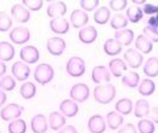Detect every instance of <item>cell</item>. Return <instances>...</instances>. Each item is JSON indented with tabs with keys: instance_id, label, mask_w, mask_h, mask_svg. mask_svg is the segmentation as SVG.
<instances>
[{
	"instance_id": "obj_1",
	"label": "cell",
	"mask_w": 158,
	"mask_h": 133,
	"mask_svg": "<svg viewBox=\"0 0 158 133\" xmlns=\"http://www.w3.org/2000/svg\"><path fill=\"white\" fill-rule=\"evenodd\" d=\"M93 96H94V99L99 104H108L116 97V87H114V85H112L110 82L101 84L94 88Z\"/></svg>"
},
{
	"instance_id": "obj_15",
	"label": "cell",
	"mask_w": 158,
	"mask_h": 133,
	"mask_svg": "<svg viewBox=\"0 0 158 133\" xmlns=\"http://www.w3.org/2000/svg\"><path fill=\"white\" fill-rule=\"evenodd\" d=\"M59 110L64 117H74L78 114L79 105L72 99H63L60 103Z\"/></svg>"
},
{
	"instance_id": "obj_29",
	"label": "cell",
	"mask_w": 158,
	"mask_h": 133,
	"mask_svg": "<svg viewBox=\"0 0 158 133\" xmlns=\"http://www.w3.org/2000/svg\"><path fill=\"white\" fill-rule=\"evenodd\" d=\"M150 109H151L150 103H148L146 99H139V100H136V103L134 104V109H133V111H134L135 117L142 119V117H145V116L148 115Z\"/></svg>"
},
{
	"instance_id": "obj_37",
	"label": "cell",
	"mask_w": 158,
	"mask_h": 133,
	"mask_svg": "<svg viewBox=\"0 0 158 133\" xmlns=\"http://www.w3.org/2000/svg\"><path fill=\"white\" fill-rule=\"evenodd\" d=\"M138 131L140 133H155L156 126L150 119H141L138 123Z\"/></svg>"
},
{
	"instance_id": "obj_23",
	"label": "cell",
	"mask_w": 158,
	"mask_h": 133,
	"mask_svg": "<svg viewBox=\"0 0 158 133\" xmlns=\"http://www.w3.org/2000/svg\"><path fill=\"white\" fill-rule=\"evenodd\" d=\"M15 57V46L9 41H0V61L9 62Z\"/></svg>"
},
{
	"instance_id": "obj_25",
	"label": "cell",
	"mask_w": 158,
	"mask_h": 133,
	"mask_svg": "<svg viewBox=\"0 0 158 133\" xmlns=\"http://www.w3.org/2000/svg\"><path fill=\"white\" fill-rule=\"evenodd\" d=\"M152 49H153V44L143 34L138 35V38L135 39V50H138L140 53H150Z\"/></svg>"
},
{
	"instance_id": "obj_28",
	"label": "cell",
	"mask_w": 158,
	"mask_h": 133,
	"mask_svg": "<svg viewBox=\"0 0 158 133\" xmlns=\"http://www.w3.org/2000/svg\"><path fill=\"white\" fill-rule=\"evenodd\" d=\"M123 122H124L123 115L118 114L117 111H110L106 115V125L111 130H118L123 125Z\"/></svg>"
},
{
	"instance_id": "obj_4",
	"label": "cell",
	"mask_w": 158,
	"mask_h": 133,
	"mask_svg": "<svg viewBox=\"0 0 158 133\" xmlns=\"http://www.w3.org/2000/svg\"><path fill=\"white\" fill-rule=\"evenodd\" d=\"M23 111H24V108L22 105L16 104V103H10V104H6L1 108L0 117L4 121H14L16 119H20V116L23 114Z\"/></svg>"
},
{
	"instance_id": "obj_33",
	"label": "cell",
	"mask_w": 158,
	"mask_h": 133,
	"mask_svg": "<svg viewBox=\"0 0 158 133\" xmlns=\"http://www.w3.org/2000/svg\"><path fill=\"white\" fill-rule=\"evenodd\" d=\"M37 93V86L31 82V81H26L23 85H21L20 95L23 99H32Z\"/></svg>"
},
{
	"instance_id": "obj_31",
	"label": "cell",
	"mask_w": 158,
	"mask_h": 133,
	"mask_svg": "<svg viewBox=\"0 0 158 133\" xmlns=\"http://www.w3.org/2000/svg\"><path fill=\"white\" fill-rule=\"evenodd\" d=\"M111 19V10L107 6H101L94 12V21L100 25L106 24Z\"/></svg>"
},
{
	"instance_id": "obj_27",
	"label": "cell",
	"mask_w": 158,
	"mask_h": 133,
	"mask_svg": "<svg viewBox=\"0 0 158 133\" xmlns=\"http://www.w3.org/2000/svg\"><path fill=\"white\" fill-rule=\"evenodd\" d=\"M114 109L120 115H129L131 114L133 109H134V104L131 102V99L129 98H122L114 104Z\"/></svg>"
},
{
	"instance_id": "obj_6",
	"label": "cell",
	"mask_w": 158,
	"mask_h": 133,
	"mask_svg": "<svg viewBox=\"0 0 158 133\" xmlns=\"http://www.w3.org/2000/svg\"><path fill=\"white\" fill-rule=\"evenodd\" d=\"M90 96V88L85 84H76L69 90V97L76 103H84Z\"/></svg>"
},
{
	"instance_id": "obj_10",
	"label": "cell",
	"mask_w": 158,
	"mask_h": 133,
	"mask_svg": "<svg viewBox=\"0 0 158 133\" xmlns=\"http://www.w3.org/2000/svg\"><path fill=\"white\" fill-rule=\"evenodd\" d=\"M11 73L12 76L15 77V80L19 81H26L29 76H31V68L28 64H26L22 61H17L14 63V65L11 67Z\"/></svg>"
},
{
	"instance_id": "obj_38",
	"label": "cell",
	"mask_w": 158,
	"mask_h": 133,
	"mask_svg": "<svg viewBox=\"0 0 158 133\" xmlns=\"http://www.w3.org/2000/svg\"><path fill=\"white\" fill-rule=\"evenodd\" d=\"M12 27V18L11 16L5 12V11H1L0 12V32L1 33H5V32H9Z\"/></svg>"
},
{
	"instance_id": "obj_34",
	"label": "cell",
	"mask_w": 158,
	"mask_h": 133,
	"mask_svg": "<svg viewBox=\"0 0 158 133\" xmlns=\"http://www.w3.org/2000/svg\"><path fill=\"white\" fill-rule=\"evenodd\" d=\"M142 16H143V12H142V9L141 7H139L136 5H131V6H129L128 9H127V18L129 22H131V23H138L141 21L142 18Z\"/></svg>"
},
{
	"instance_id": "obj_17",
	"label": "cell",
	"mask_w": 158,
	"mask_h": 133,
	"mask_svg": "<svg viewBox=\"0 0 158 133\" xmlns=\"http://www.w3.org/2000/svg\"><path fill=\"white\" fill-rule=\"evenodd\" d=\"M49 27H50V30L54 32L55 34L63 35V34H67L69 30V21L64 17L54 18L50 21Z\"/></svg>"
},
{
	"instance_id": "obj_5",
	"label": "cell",
	"mask_w": 158,
	"mask_h": 133,
	"mask_svg": "<svg viewBox=\"0 0 158 133\" xmlns=\"http://www.w3.org/2000/svg\"><path fill=\"white\" fill-rule=\"evenodd\" d=\"M31 30L27 27H15L14 29H11L9 38L11 40L12 44L15 45H24L31 40Z\"/></svg>"
},
{
	"instance_id": "obj_42",
	"label": "cell",
	"mask_w": 158,
	"mask_h": 133,
	"mask_svg": "<svg viewBox=\"0 0 158 133\" xmlns=\"http://www.w3.org/2000/svg\"><path fill=\"white\" fill-rule=\"evenodd\" d=\"M22 5L24 7H27L29 11H39L40 9L43 7L44 2L41 0H23Z\"/></svg>"
},
{
	"instance_id": "obj_13",
	"label": "cell",
	"mask_w": 158,
	"mask_h": 133,
	"mask_svg": "<svg viewBox=\"0 0 158 133\" xmlns=\"http://www.w3.org/2000/svg\"><path fill=\"white\" fill-rule=\"evenodd\" d=\"M89 22V16L85 11H83L81 9H77L73 10L71 16H69V23L73 28H83L88 24Z\"/></svg>"
},
{
	"instance_id": "obj_47",
	"label": "cell",
	"mask_w": 158,
	"mask_h": 133,
	"mask_svg": "<svg viewBox=\"0 0 158 133\" xmlns=\"http://www.w3.org/2000/svg\"><path fill=\"white\" fill-rule=\"evenodd\" d=\"M147 25L153 27V28H157L158 29V15L151 16L150 18L147 19Z\"/></svg>"
},
{
	"instance_id": "obj_35",
	"label": "cell",
	"mask_w": 158,
	"mask_h": 133,
	"mask_svg": "<svg viewBox=\"0 0 158 133\" xmlns=\"http://www.w3.org/2000/svg\"><path fill=\"white\" fill-rule=\"evenodd\" d=\"M9 133H26L27 131V123L22 119H16L14 121H10L7 126Z\"/></svg>"
},
{
	"instance_id": "obj_45",
	"label": "cell",
	"mask_w": 158,
	"mask_h": 133,
	"mask_svg": "<svg viewBox=\"0 0 158 133\" xmlns=\"http://www.w3.org/2000/svg\"><path fill=\"white\" fill-rule=\"evenodd\" d=\"M118 133H138V130L133 123H125L118 130Z\"/></svg>"
},
{
	"instance_id": "obj_24",
	"label": "cell",
	"mask_w": 158,
	"mask_h": 133,
	"mask_svg": "<svg viewBox=\"0 0 158 133\" xmlns=\"http://www.w3.org/2000/svg\"><path fill=\"white\" fill-rule=\"evenodd\" d=\"M122 50H123V46L114 38L107 39L103 44V51L108 56H118L122 52Z\"/></svg>"
},
{
	"instance_id": "obj_48",
	"label": "cell",
	"mask_w": 158,
	"mask_h": 133,
	"mask_svg": "<svg viewBox=\"0 0 158 133\" xmlns=\"http://www.w3.org/2000/svg\"><path fill=\"white\" fill-rule=\"evenodd\" d=\"M59 133H78V131H77V128H76L74 126L69 125V126H64V127H62V128L59 131Z\"/></svg>"
},
{
	"instance_id": "obj_21",
	"label": "cell",
	"mask_w": 158,
	"mask_h": 133,
	"mask_svg": "<svg viewBox=\"0 0 158 133\" xmlns=\"http://www.w3.org/2000/svg\"><path fill=\"white\" fill-rule=\"evenodd\" d=\"M48 122H49V127L52 131H60L62 127L66 126V117L60 111H52L48 117Z\"/></svg>"
},
{
	"instance_id": "obj_32",
	"label": "cell",
	"mask_w": 158,
	"mask_h": 133,
	"mask_svg": "<svg viewBox=\"0 0 158 133\" xmlns=\"http://www.w3.org/2000/svg\"><path fill=\"white\" fill-rule=\"evenodd\" d=\"M122 84L125 86V87H129V88H135L138 87L139 84H140V75L136 72H128L125 75L122 76Z\"/></svg>"
},
{
	"instance_id": "obj_51",
	"label": "cell",
	"mask_w": 158,
	"mask_h": 133,
	"mask_svg": "<svg viewBox=\"0 0 158 133\" xmlns=\"http://www.w3.org/2000/svg\"><path fill=\"white\" fill-rule=\"evenodd\" d=\"M131 2H133V5H136V6H139V5H145V4H146L145 0H133Z\"/></svg>"
},
{
	"instance_id": "obj_9",
	"label": "cell",
	"mask_w": 158,
	"mask_h": 133,
	"mask_svg": "<svg viewBox=\"0 0 158 133\" xmlns=\"http://www.w3.org/2000/svg\"><path fill=\"white\" fill-rule=\"evenodd\" d=\"M124 62L131 69H136V68H140L142 65L143 56L135 49H128L124 52Z\"/></svg>"
},
{
	"instance_id": "obj_46",
	"label": "cell",
	"mask_w": 158,
	"mask_h": 133,
	"mask_svg": "<svg viewBox=\"0 0 158 133\" xmlns=\"http://www.w3.org/2000/svg\"><path fill=\"white\" fill-rule=\"evenodd\" d=\"M148 117H150V120H151L153 123H158V108L157 107H153V108L150 109Z\"/></svg>"
},
{
	"instance_id": "obj_19",
	"label": "cell",
	"mask_w": 158,
	"mask_h": 133,
	"mask_svg": "<svg viewBox=\"0 0 158 133\" xmlns=\"http://www.w3.org/2000/svg\"><path fill=\"white\" fill-rule=\"evenodd\" d=\"M78 38L83 44H93L98 39V29L93 25H85L79 29Z\"/></svg>"
},
{
	"instance_id": "obj_11",
	"label": "cell",
	"mask_w": 158,
	"mask_h": 133,
	"mask_svg": "<svg viewBox=\"0 0 158 133\" xmlns=\"http://www.w3.org/2000/svg\"><path fill=\"white\" fill-rule=\"evenodd\" d=\"M91 80L96 85L110 82L111 81V73H110L108 68L105 67V65H96V67H94V69L91 70Z\"/></svg>"
},
{
	"instance_id": "obj_3",
	"label": "cell",
	"mask_w": 158,
	"mask_h": 133,
	"mask_svg": "<svg viewBox=\"0 0 158 133\" xmlns=\"http://www.w3.org/2000/svg\"><path fill=\"white\" fill-rule=\"evenodd\" d=\"M86 70L85 67V62L83 58H80L79 56H73L71 57L67 63H66V72L67 74L72 77H80L84 75Z\"/></svg>"
},
{
	"instance_id": "obj_12",
	"label": "cell",
	"mask_w": 158,
	"mask_h": 133,
	"mask_svg": "<svg viewBox=\"0 0 158 133\" xmlns=\"http://www.w3.org/2000/svg\"><path fill=\"white\" fill-rule=\"evenodd\" d=\"M11 16L19 23H27L31 19V11L27 7H24L22 2L15 4L11 7Z\"/></svg>"
},
{
	"instance_id": "obj_50",
	"label": "cell",
	"mask_w": 158,
	"mask_h": 133,
	"mask_svg": "<svg viewBox=\"0 0 158 133\" xmlns=\"http://www.w3.org/2000/svg\"><path fill=\"white\" fill-rule=\"evenodd\" d=\"M6 64H5V62H1L0 61V79L2 77V76L5 75V73H6Z\"/></svg>"
},
{
	"instance_id": "obj_26",
	"label": "cell",
	"mask_w": 158,
	"mask_h": 133,
	"mask_svg": "<svg viewBox=\"0 0 158 133\" xmlns=\"http://www.w3.org/2000/svg\"><path fill=\"white\" fill-rule=\"evenodd\" d=\"M139 93L143 97H148V96L153 95L156 91V84L153 80L151 79H143L138 86Z\"/></svg>"
},
{
	"instance_id": "obj_30",
	"label": "cell",
	"mask_w": 158,
	"mask_h": 133,
	"mask_svg": "<svg viewBox=\"0 0 158 133\" xmlns=\"http://www.w3.org/2000/svg\"><path fill=\"white\" fill-rule=\"evenodd\" d=\"M143 74L147 77H156L158 75V57H150L143 65Z\"/></svg>"
},
{
	"instance_id": "obj_41",
	"label": "cell",
	"mask_w": 158,
	"mask_h": 133,
	"mask_svg": "<svg viewBox=\"0 0 158 133\" xmlns=\"http://www.w3.org/2000/svg\"><path fill=\"white\" fill-rule=\"evenodd\" d=\"M143 35L148 39L152 44L153 42H158V29L157 28H153V27H150V25H146L143 27Z\"/></svg>"
},
{
	"instance_id": "obj_8",
	"label": "cell",
	"mask_w": 158,
	"mask_h": 133,
	"mask_svg": "<svg viewBox=\"0 0 158 133\" xmlns=\"http://www.w3.org/2000/svg\"><path fill=\"white\" fill-rule=\"evenodd\" d=\"M46 50L52 56H61L66 50V41L60 37L49 38L46 41Z\"/></svg>"
},
{
	"instance_id": "obj_16",
	"label": "cell",
	"mask_w": 158,
	"mask_h": 133,
	"mask_svg": "<svg viewBox=\"0 0 158 133\" xmlns=\"http://www.w3.org/2000/svg\"><path fill=\"white\" fill-rule=\"evenodd\" d=\"M48 128H49V122L45 115L37 114L32 117L31 130L33 133H46Z\"/></svg>"
},
{
	"instance_id": "obj_7",
	"label": "cell",
	"mask_w": 158,
	"mask_h": 133,
	"mask_svg": "<svg viewBox=\"0 0 158 133\" xmlns=\"http://www.w3.org/2000/svg\"><path fill=\"white\" fill-rule=\"evenodd\" d=\"M20 58L26 64H35L40 58L39 50L33 45L23 46L20 51Z\"/></svg>"
},
{
	"instance_id": "obj_40",
	"label": "cell",
	"mask_w": 158,
	"mask_h": 133,
	"mask_svg": "<svg viewBox=\"0 0 158 133\" xmlns=\"http://www.w3.org/2000/svg\"><path fill=\"white\" fill-rule=\"evenodd\" d=\"M79 5H80L81 10L88 14L90 11H94V10L96 11L99 9L100 1L99 0H80Z\"/></svg>"
},
{
	"instance_id": "obj_2",
	"label": "cell",
	"mask_w": 158,
	"mask_h": 133,
	"mask_svg": "<svg viewBox=\"0 0 158 133\" xmlns=\"http://www.w3.org/2000/svg\"><path fill=\"white\" fill-rule=\"evenodd\" d=\"M33 76H34V80L41 85H48L55 76V70L54 68L48 64V63H40L39 65L35 67L34 72H33Z\"/></svg>"
},
{
	"instance_id": "obj_14",
	"label": "cell",
	"mask_w": 158,
	"mask_h": 133,
	"mask_svg": "<svg viewBox=\"0 0 158 133\" xmlns=\"http://www.w3.org/2000/svg\"><path fill=\"white\" fill-rule=\"evenodd\" d=\"M106 120L102 115H93L88 120V130L90 133H103L106 131Z\"/></svg>"
},
{
	"instance_id": "obj_36",
	"label": "cell",
	"mask_w": 158,
	"mask_h": 133,
	"mask_svg": "<svg viewBox=\"0 0 158 133\" xmlns=\"http://www.w3.org/2000/svg\"><path fill=\"white\" fill-rule=\"evenodd\" d=\"M128 18L124 16V15H122V14H117V15H114L111 21H110V24H111V27L113 28V29H116V30H120V29H125L127 27H128Z\"/></svg>"
},
{
	"instance_id": "obj_52",
	"label": "cell",
	"mask_w": 158,
	"mask_h": 133,
	"mask_svg": "<svg viewBox=\"0 0 158 133\" xmlns=\"http://www.w3.org/2000/svg\"><path fill=\"white\" fill-rule=\"evenodd\" d=\"M0 133H1V131H0Z\"/></svg>"
},
{
	"instance_id": "obj_22",
	"label": "cell",
	"mask_w": 158,
	"mask_h": 133,
	"mask_svg": "<svg viewBox=\"0 0 158 133\" xmlns=\"http://www.w3.org/2000/svg\"><path fill=\"white\" fill-rule=\"evenodd\" d=\"M134 32L131 29H120V30H116L114 33V39L118 41L122 46H129L133 40H134Z\"/></svg>"
},
{
	"instance_id": "obj_18",
	"label": "cell",
	"mask_w": 158,
	"mask_h": 133,
	"mask_svg": "<svg viewBox=\"0 0 158 133\" xmlns=\"http://www.w3.org/2000/svg\"><path fill=\"white\" fill-rule=\"evenodd\" d=\"M67 12V5L63 1H52L46 9V14L51 19L63 17Z\"/></svg>"
},
{
	"instance_id": "obj_43",
	"label": "cell",
	"mask_w": 158,
	"mask_h": 133,
	"mask_svg": "<svg viewBox=\"0 0 158 133\" xmlns=\"http://www.w3.org/2000/svg\"><path fill=\"white\" fill-rule=\"evenodd\" d=\"M128 6L127 0H111L110 1V9L113 11H122Z\"/></svg>"
},
{
	"instance_id": "obj_44",
	"label": "cell",
	"mask_w": 158,
	"mask_h": 133,
	"mask_svg": "<svg viewBox=\"0 0 158 133\" xmlns=\"http://www.w3.org/2000/svg\"><path fill=\"white\" fill-rule=\"evenodd\" d=\"M142 12L147 16H155L158 15V5H153V4H150V2H146L143 6H142Z\"/></svg>"
},
{
	"instance_id": "obj_49",
	"label": "cell",
	"mask_w": 158,
	"mask_h": 133,
	"mask_svg": "<svg viewBox=\"0 0 158 133\" xmlns=\"http://www.w3.org/2000/svg\"><path fill=\"white\" fill-rule=\"evenodd\" d=\"M6 99H7V96L5 93V91H2V90L0 88V108L6 103Z\"/></svg>"
},
{
	"instance_id": "obj_20",
	"label": "cell",
	"mask_w": 158,
	"mask_h": 133,
	"mask_svg": "<svg viewBox=\"0 0 158 133\" xmlns=\"http://www.w3.org/2000/svg\"><path fill=\"white\" fill-rule=\"evenodd\" d=\"M128 65L124 62V59L120 58H113L108 63V70L111 73V75L116 76V77H120L123 76V74L127 72Z\"/></svg>"
},
{
	"instance_id": "obj_39",
	"label": "cell",
	"mask_w": 158,
	"mask_h": 133,
	"mask_svg": "<svg viewBox=\"0 0 158 133\" xmlns=\"http://www.w3.org/2000/svg\"><path fill=\"white\" fill-rule=\"evenodd\" d=\"M16 87V80L15 77L10 75H4L0 79V88L2 91H12Z\"/></svg>"
}]
</instances>
